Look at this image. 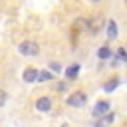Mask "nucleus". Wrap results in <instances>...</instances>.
<instances>
[{
    "label": "nucleus",
    "instance_id": "39448f33",
    "mask_svg": "<svg viewBox=\"0 0 127 127\" xmlns=\"http://www.w3.org/2000/svg\"><path fill=\"white\" fill-rule=\"evenodd\" d=\"M107 111H109V103H107V101H97L95 107H93V115H95V117H101V115H105Z\"/></svg>",
    "mask_w": 127,
    "mask_h": 127
},
{
    "label": "nucleus",
    "instance_id": "1a4fd4ad",
    "mask_svg": "<svg viewBox=\"0 0 127 127\" xmlns=\"http://www.w3.org/2000/svg\"><path fill=\"white\" fill-rule=\"evenodd\" d=\"M77 71H79V64H73V65H69V67L65 69V77H67V79H75Z\"/></svg>",
    "mask_w": 127,
    "mask_h": 127
},
{
    "label": "nucleus",
    "instance_id": "f03ea898",
    "mask_svg": "<svg viewBox=\"0 0 127 127\" xmlns=\"http://www.w3.org/2000/svg\"><path fill=\"white\" fill-rule=\"evenodd\" d=\"M18 52H20L22 56H38L40 46H38L36 42H32V40H26V42H22V44L18 46Z\"/></svg>",
    "mask_w": 127,
    "mask_h": 127
},
{
    "label": "nucleus",
    "instance_id": "f8f14e48",
    "mask_svg": "<svg viewBox=\"0 0 127 127\" xmlns=\"http://www.w3.org/2000/svg\"><path fill=\"white\" fill-rule=\"evenodd\" d=\"M48 79H52V73L50 71H40L38 73V81H48Z\"/></svg>",
    "mask_w": 127,
    "mask_h": 127
},
{
    "label": "nucleus",
    "instance_id": "9d476101",
    "mask_svg": "<svg viewBox=\"0 0 127 127\" xmlns=\"http://www.w3.org/2000/svg\"><path fill=\"white\" fill-rule=\"evenodd\" d=\"M97 58H101V60L111 58V50H109V46H101V48L97 50Z\"/></svg>",
    "mask_w": 127,
    "mask_h": 127
},
{
    "label": "nucleus",
    "instance_id": "6e6552de",
    "mask_svg": "<svg viewBox=\"0 0 127 127\" xmlns=\"http://www.w3.org/2000/svg\"><path fill=\"white\" fill-rule=\"evenodd\" d=\"M107 38L109 40H115L117 38V24H115V20H109L107 22Z\"/></svg>",
    "mask_w": 127,
    "mask_h": 127
},
{
    "label": "nucleus",
    "instance_id": "7ed1b4c3",
    "mask_svg": "<svg viewBox=\"0 0 127 127\" xmlns=\"http://www.w3.org/2000/svg\"><path fill=\"white\" fill-rule=\"evenodd\" d=\"M65 103L71 105V107H81V105L87 103V95H85L83 91H73V93L65 99Z\"/></svg>",
    "mask_w": 127,
    "mask_h": 127
},
{
    "label": "nucleus",
    "instance_id": "ddd939ff",
    "mask_svg": "<svg viewBox=\"0 0 127 127\" xmlns=\"http://www.w3.org/2000/svg\"><path fill=\"white\" fill-rule=\"evenodd\" d=\"M50 69L56 71V73H60V71H62V65H60L58 62H50Z\"/></svg>",
    "mask_w": 127,
    "mask_h": 127
},
{
    "label": "nucleus",
    "instance_id": "423d86ee",
    "mask_svg": "<svg viewBox=\"0 0 127 127\" xmlns=\"http://www.w3.org/2000/svg\"><path fill=\"white\" fill-rule=\"evenodd\" d=\"M36 109L38 111H50L52 109V99L50 97H40L36 101Z\"/></svg>",
    "mask_w": 127,
    "mask_h": 127
},
{
    "label": "nucleus",
    "instance_id": "0eeeda50",
    "mask_svg": "<svg viewBox=\"0 0 127 127\" xmlns=\"http://www.w3.org/2000/svg\"><path fill=\"white\" fill-rule=\"evenodd\" d=\"M113 119H115V115H113L111 111H107V113H105V117L101 115V119L95 123V127H109V125L113 123Z\"/></svg>",
    "mask_w": 127,
    "mask_h": 127
},
{
    "label": "nucleus",
    "instance_id": "20e7f679",
    "mask_svg": "<svg viewBox=\"0 0 127 127\" xmlns=\"http://www.w3.org/2000/svg\"><path fill=\"white\" fill-rule=\"evenodd\" d=\"M38 69L36 67H26L24 69V73H22V79L24 81H28V83H32V81H38Z\"/></svg>",
    "mask_w": 127,
    "mask_h": 127
},
{
    "label": "nucleus",
    "instance_id": "dca6fc26",
    "mask_svg": "<svg viewBox=\"0 0 127 127\" xmlns=\"http://www.w3.org/2000/svg\"><path fill=\"white\" fill-rule=\"evenodd\" d=\"M65 89V83H58V91H64Z\"/></svg>",
    "mask_w": 127,
    "mask_h": 127
},
{
    "label": "nucleus",
    "instance_id": "a211bd4d",
    "mask_svg": "<svg viewBox=\"0 0 127 127\" xmlns=\"http://www.w3.org/2000/svg\"><path fill=\"white\" fill-rule=\"evenodd\" d=\"M125 4H127V0H125Z\"/></svg>",
    "mask_w": 127,
    "mask_h": 127
},
{
    "label": "nucleus",
    "instance_id": "9b49d317",
    "mask_svg": "<svg viewBox=\"0 0 127 127\" xmlns=\"http://www.w3.org/2000/svg\"><path fill=\"white\" fill-rule=\"evenodd\" d=\"M117 83H119V79H117V77H111V79L105 83V91H113V89L117 87Z\"/></svg>",
    "mask_w": 127,
    "mask_h": 127
},
{
    "label": "nucleus",
    "instance_id": "4468645a",
    "mask_svg": "<svg viewBox=\"0 0 127 127\" xmlns=\"http://www.w3.org/2000/svg\"><path fill=\"white\" fill-rule=\"evenodd\" d=\"M117 58L123 60V62H127V52H125V48H119V50H117Z\"/></svg>",
    "mask_w": 127,
    "mask_h": 127
},
{
    "label": "nucleus",
    "instance_id": "f257e3e1",
    "mask_svg": "<svg viewBox=\"0 0 127 127\" xmlns=\"http://www.w3.org/2000/svg\"><path fill=\"white\" fill-rule=\"evenodd\" d=\"M103 26H105V18H103V14H91V16L87 18V32H89L91 36L99 34V32L103 30Z\"/></svg>",
    "mask_w": 127,
    "mask_h": 127
},
{
    "label": "nucleus",
    "instance_id": "f3484780",
    "mask_svg": "<svg viewBox=\"0 0 127 127\" xmlns=\"http://www.w3.org/2000/svg\"><path fill=\"white\" fill-rule=\"evenodd\" d=\"M89 2H93V4H99V2H103V0H89Z\"/></svg>",
    "mask_w": 127,
    "mask_h": 127
},
{
    "label": "nucleus",
    "instance_id": "2eb2a0df",
    "mask_svg": "<svg viewBox=\"0 0 127 127\" xmlns=\"http://www.w3.org/2000/svg\"><path fill=\"white\" fill-rule=\"evenodd\" d=\"M6 99H8V93H6L4 89H0V107L6 103Z\"/></svg>",
    "mask_w": 127,
    "mask_h": 127
}]
</instances>
